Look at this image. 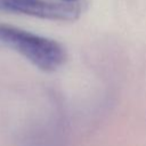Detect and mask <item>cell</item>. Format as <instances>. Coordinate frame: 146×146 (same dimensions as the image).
Here are the masks:
<instances>
[{
	"label": "cell",
	"mask_w": 146,
	"mask_h": 146,
	"mask_svg": "<svg viewBox=\"0 0 146 146\" xmlns=\"http://www.w3.org/2000/svg\"><path fill=\"white\" fill-rule=\"evenodd\" d=\"M0 42L16 50L44 72H54L66 60L65 48L57 41L0 23Z\"/></svg>",
	"instance_id": "6da1fadb"
},
{
	"label": "cell",
	"mask_w": 146,
	"mask_h": 146,
	"mask_svg": "<svg viewBox=\"0 0 146 146\" xmlns=\"http://www.w3.org/2000/svg\"><path fill=\"white\" fill-rule=\"evenodd\" d=\"M0 10L56 21H74L81 13L80 6L74 2L56 3L44 0H0Z\"/></svg>",
	"instance_id": "7a4b0ae2"
},
{
	"label": "cell",
	"mask_w": 146,
	"mask_h": 146,
	"mask_svg": "<svg viewBox=\"0 0 146 146\" xmlns=\"http://www.w3.org/2000/svg\"><path fill=\"white\" fill-rule=\"evenodd\" d=\"M63 1H65V2H74L76 0H63Z\"/></svg>",
	"instance_id": "3957f363"
}]
</instances>
